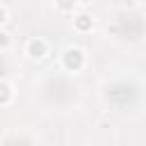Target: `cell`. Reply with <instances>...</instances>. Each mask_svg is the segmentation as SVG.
I'll return each instance as SVG.
<instances>
[{
    "label": "cell",
    "instance_id": "2",
    "mask_svg": "<svg viewBox=\"0 0 146 146\" xmlns=\"http://www.w3.org/2000/svg\"><path fill=\"white\" fill-rule=\"evenodd\" d=\"M46 52H48V46H46L43 39H32V41L27 43V55H30V57L41 59V57H46Z\"/></svg>",
    "mask_w": 146,
    "mask_h": 146
},
{
    "label": "cell",
    "instance_id": "4",
    "mask_svg": "<svg viewBox=\"0 0 146 146\" xmlns=\"http://www.w3.org/2000/svg\"><path fill=\"white\" fill-rule=\"evenodd\" d=\"M11 98H14L11 87H9L7 82H2V80H0V105H9V103H11Z\"/></svg>",
    "mask_w": 146,
    "mask_h": 146
},
{
    "label": "cell",
    "instance_id": "6",
    "mask_svg": "<svg viewBox=\"0 0 146 146\" xmlns=\"http://www.w3.org/2000/svg\"><path fill=\"white\" fill-rule=\"evenodd\" d=\"M7 46H9V34L0 32V48H7Z\"/></svg>",
    "mask_w": 146,
    "mask_h": 146
},
{
    "label": "cell",
    "instance_id": "8",
    "mask_svg": "<svg viewBox=\"0 0 146 146\" xmlns=\"http://www.w3.org/2000/svg\"><path fill=\"white\" fill-rule=\"evenodd\" d=\"M2 71H5V66H2V62H0V75H2Z\"/></svg>",
    "mask_w": 146,
    "mask_h": 146
},
{
    "label": "cell",
    "instance_id": "3",
    "mask_svg": "<svg viewBox=\"0 0 146 146\" xmlns=\"http://www.w3.org/2000/svg\"><path fill=\"white\" fill-rule=\"evenodd\" d=\"M73 25H75L78 32H89V30L94 27V18H91L89 14H78V16L73 18Z\"/></svg>",
    "mask_w": 146,
    "mask_h": 146
},
{
    "label": "cell",
    "instance_id": "5",
    "mask_svg": "<svg viewBox=\"0 0 146 146\" xmlns=\"http://www.w3.org/2000/svg\"><path fill=\"white\" fill-rule=\"evenodd\" d=\"M73 5H75V0H57V7H59L62 11H68V9H73Z\"/></svg>",
    "mask_w": 146,
    "mask_h": 146
},
{
    "label": "cell",
    "instance_id": "7",
    "mask_svg": "<svg viewBox=\"0 0 146 146\" xmlns=\"http://www.w3.org/2000/svg\"><path fill=\"white\" fill-rule=\"evenodd\" d=\"M5 21H7V11H5V9H2V7H0V25H2V23H5Z\"/></svg>",
    "mask_w": 146,
    "mask_h": 146
},
{
    "label": "cell",
    "instance_id": "1",
    "mask_svg": "<svg viewBox=\"0 0 146 146\" xmlns=\"http://www.w3.org/2000/svg\"><path fill=\"white\" fill-rule=\"evenodd\" d=\"M62 62L68 71H80L84 66V52L80 48H68L64 55H62Z\"/></svg>",
    "mask_w": 146,
    "mask_h": 146
}]
</instances>
